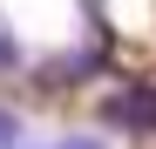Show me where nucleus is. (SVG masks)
<instances>
[{"instance_id": "1", "label": "nucleus", "mask_w": 156, "mask_h": 149, "mask_svg": "<svg viewBox=\"0 0 156 149\" xmlns=\"http://www.w3.org/2000/svg\"><path fill=\"white\" fill-rule=\"evenodd\" d=\"M102 115L122 122V129H156V88H122L102 102Z\"/></svg>"}, {"instance_id": "2", "label": "nucleus", "mask_w": 156, "mask_h": 149, "mask_svg": "<svg viewBox=\"0 0 156 149\" xmlns=\"http://www.w3.org/2000/svg\"><path fill=\"white\" fill-rule=\"evenodd\" d=\"M0 68H20V41H14V27H7V14H0Z\"/></svg>"}, {"instance_id": "3", "label": "nucleus", "mask_w": 156, "mask_h": 149, "mask_svg": "<svg viewBox=\"0 0 156 149\" xmlns=\"http://www.w3.org/2000/svg\"><path fill=\"white\" fill-rule=\"evenodd\" d=\"M14 142H20V122H14L7 109H0V149H14Z\"/></svg>"}, {"instance_id": "4", "label": "nucleus", "mask_w": 156, "mask_h": 149, "mask_svg": "<svg viewBox=\"0 0 156 149\" xmlns=\"http://www.w3.org/2000/svg\"><path fill=\"white\" fill-rule=\"evenodd\" d=\"M61 149H95V142H82V136H75V142H61Z\"/></svg>"}]
</instances>
